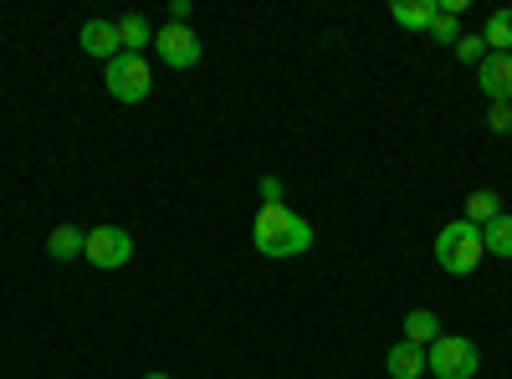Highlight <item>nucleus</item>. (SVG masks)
Instances as JSON below:
<instances>
[{"mask_svg": "<svg viewBox=\"0 0 512 379\" xmlns=\"http://www.w3.org/2000/svg\"><path fill=\"white\" fill-rule=\"evenodd\" d=\"M482 246L492 251V257L512 262V216H497L492 226H482Z\"/></svg>", "mask_w": 512, "mask_h": 379, "instance_id": "nucleus-16", "label": "nucleus"}, {"mask_svg": "<svg viewBox=\"0 0 512 379\" xmlns=\"http://www.w3.org/2000/svg\"><path fill=\"white\" fill-rule=\"evenodd\" d=\"M144 379H169V374H144Z\"/></svg>", "mask_w": 512, "mask_h": 379, "instance_id": "nucleus-21", "label": "nucleus"}, {"mask_svg": "<svg viewBox=\"0 0 512 379\" xmlns=\"http://www.w3.org/2000/svg\"><path fill=\"white\" fill-rule=\"evenodd\" d=\"M390 16H395L405 31H431V21H436V0H395Z\"/></svg>", "mask_w": 512, "mask_h": 379, "instance_id": "nucleus-9", "label": "nucleus"}, {"mask_svg": "<svg viewBox=\"0 0 512 379\" xmlns=\"http://www.w3.org/2000/svg\"><path fill=\"white\" fill-rule=\"evenodd\" d=\"M482 369V354L472 339H451V333H441V339L425 349V374L436 379H472Z\"/></svg>", "mask_w": 512, "mask_h": 379, "instance_id": "nucleus-3", "label": "nucleus"}, {"mask_svg": "<svg viewBox=\"0 0 512 379\" xmlns=\"http://www.w3.org/2000/svg\"><path fill=\"white\" fill-rule=\"evenodd\" d=\"M113 31H118V52H134V57H144V47L154 41L144 16H123V21H113Z\"/></svg>", "mask_w": 512, "mask_h": 379, "instance_id": "nucleus-11", "label": "nucleus"}, {"mask_svg": "<svg viewBox=\"0 0 512 379\" xmlns=\"http://www.w3.org/2000/svg\"><path fill=\"white\" fill-rule=\"evenodd\" d=\"M431 36H436V41H446V47H456V41H461V16H456V11H446L441 0H436V21H431Z\"/></svg>", "mask_w": 512, "mask_h": 379, "instance_id": "nucleus-17", "label": "nucleus"}, {"mask_svg": "<svg viewBox=\"0 0 512 379\" xmlns=\"http://www.w3.org/2000/svg\"><path fill=\"white\" fill-rule=\"evenodd\" d=\"M482 41H487V52H507L512 57V11H492Z\"/></svg>", "mask_w": 512, "mask_h": 379, "instance_id": "nucleus-15", "label": "nucleus"}, {"mask_svg": "<svg viewBox=\"0 0 512 379\" xmlns=\"http://www.w3.org/2000/svg\"><path fill=\"white\" fill-rule=\"evenodd\" d=\"M497 216H502V200L492 190H477L472 200H466V210H461V221H472V226H492Z\"/></svg>", "mask_w": 512, "mask_h": 379, "instance_id": "nucleus-14", "label": "nucleus"}, {"mask_svg": "<svg viewBox=\"0 0 512 379\" xmlns=\"http://www.w3.org/2000/svg\"><path fill=\"white\" fill-rule=\"evenodd\" d=\"M451 52H456L461 62H477V67H482V57H487V41H482V36H461Z\"/></svg>", "mask_w": 512, "mask_h": 379, "instance_id": "nucleus-18", "label": "nucleus"}, {"mask_svg": "<svg viewBox=\"0 0 512 379\" xmlns=\"http://www.w3.org/2000/svg\"><path fill=\"white\" fill-rule=\"evenodd\" d=\"M82 241H88V231H77V226H57V231L47 236L52 262H72V257H82Z\"/></svg>", "mask_w": 512, "mask_h": 379, "instance_id": "nucleus-13", "label": "nucleus"}, {"mask_svg": "<svg viewBox=\"0 0 512 379\" xmlns=\"http://www.w3.org/2000/svg\"><path fill=\"white\" fill-rule=\"evenodd\" d=\"M77 47L82 52H88V57H98V62H113L118 57V31H113V21H88V26H82L77 31Z\"/></svg>", "mask_w": 512, "mask_h": 379, "instance_id": "nucleus-8", "label": "nucleus"}, {"mask_svg": "<svg viewBox=\"0 0 512 379\" xmlns=\"http://www.w3.org/2000/svg\"><path fill=\"white\" fill-rule=\"evenodd\" d=\"M262 200L267 205H282V180L277 175H262Z\"/></svg>", "mask_w": 512, "mask_h": 379, "instance_id": "nucleus-20", "label": "nucleus"}, {"mask_svg": "<svg viewBox=\"0 0 512 379\" xmlns=\"http://www.w3.org/2000/svg\"><path fill=\"white\" fill-rule=\"evenodd\" d=\"M103 82H108V93H113L118 103H144L149 88H154V72H149L144 57L118 52L113 62H103Z\"/></svg>", "mask_w": 512, "mask_h": 379, "instance_id": "nucleus-4", "label": "nucleus"}, {"mask_svg": "<svg viewBox=\"0 0 512 379\" xmlns=\"http://www.w3.org/2000/svg\"><path fill=\"white\" fill-rule=\"evenodd\" d=\"M482 257H487L482 226H472V221H451V226H441V236H436V262H441V272L466 277V272H477Z\"/></svg>", "mask_w": 512, "mask_h": 379, "instance_id": "nucleus-2", "label": "nucleus"}, {"mask_svg": "<svg viewBox=\"0 0 512 379\" xmlns=\"http://www.w3.org/2000/svg\"><path fill=\"white\" fill-rule=\"evenodd\" d=\"M487 129H492V134H512V108H507V103H492Z\"/></svg>", "mask_w": 512, "mask_h": 379, "instance_id": "nucleus-19", "label": "nucleus"}, {"mask_svg": "<svg viewBox=\"0 0 512 379\" xmlns=\"http://www.w3.org/2000/svg\"><path fill=\"white\" fill-rule=\"evenodd\" d=\"M251 241L272 262L303 257V251H313V226L297 216V210H287V205H262V210H256V221H251Z\"/></svg>", "mask_w": 512, "mask_h": 379, "instance_id": "nucleus-1", "label": "nucleus"}, {"mask_svg": "<svg viewBox=\"0 0 512 379\" xmlns=\"http://www.w3.org/2000/svg\"><path fill=\"white\" fill-rule=\"evenodd\" d=\"M154 52H159L164 67L190 72V67L200 62V36H195L190 26H164V31H154Z\"/></svg>", "mask_w": 512, "mask_h": 379, "instance_id": "nucleus-6", "label": "nucleus"}, {"mask_svg": "<svg viewBox=\"0 0 512 379\" xmlns=\"http://www.w3.org/2000/svg\"><path fill=\"white\" fill-rule=\"evenodd\" d=\"M82 257H88L98 272H118L134 262V236H128L123 226H93L88 241H82Z\"/></svg>", "mask_w": 512, "mask_h": 379, "instance_id": "nucleus-5", "label": "nucleus"}, {"mask_svg": "<svg viewBox=\"0 0 512 379\" xmlns=\"http://www.w3.org/2000/svg\"><path fill=\"white\" fill-rule=\"evenodd\" d=\"M477 82L492 103H512V57L507 52H487L477 67Z\"/></svg>", "mask_w": 512, "mask_h": 379, "instance_id": "nucleus-7", "label": "nucleus"}, {"mask_svg": "<svg viewBox=\"0 0 512 379\" xmlns=\"http://www.w3.org/2000/svg\"><path fill=\"white\" fill-rule=\"evenodd\" d=\"M384 369H390V379H420L425 374V349L395 344L390 354H384Z\"/></svg>", "mask_w": 512, "mask_h": 379, "instance_id": "nucleus-12", "label": "nucleus"}, {"mask_svg": "<svg viewBox=\"0 0 512 379\" xmlns=\"http://www.w3.org/2000/svg\"><path fill=\"white\" fill-rule=\"evenodd\" d=\"M436 339H441V323H436V313H425V308L405 313V344H410V349H431Z\"/></svg>", "mask_w": 512, "mask_h": 379, "instance_id": "nucleus-10", "label": "nucleus"}]
</instances>
